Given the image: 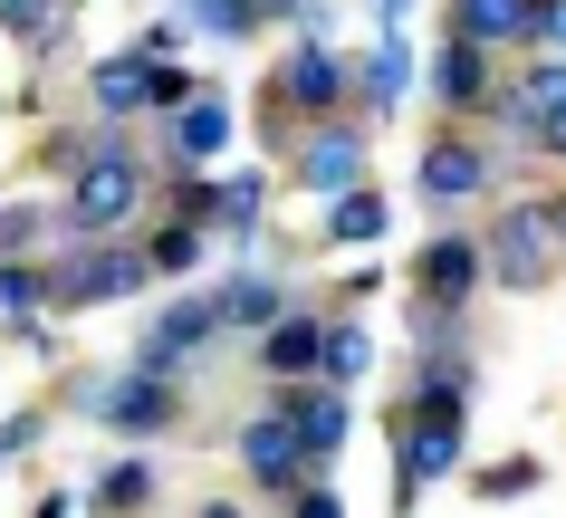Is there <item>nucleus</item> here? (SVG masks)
<instances>
[{
	"instance_id": "nucleus-6",
	"label": "nucleus",
	"mask_w": 566,
	"mask_h": 518,
	"mask_svg": "<svg viewBox=\"0 0 566 518\" xmlns=\"http://www.w3.org/2000/svg\"><path fill=\"white\" fill-rule=\"evenodd\" d=\"M87 413H96V423H116V432H164V423H174V394H164V374L135 366V374H116V384H96Z\"/></svg>"
},
{
	"instance_id": "nucleus-18",
	"label": "nucleus",
	"mask_w": 566,
	"mask_h": 518,
	"mask_svg": "<svg viewBox=\"0 0 566 518\" xmlns=\"http://www.w3.org/2000/svg\"><path fill=\"white\" fill-rule=\"evenodd\" d=\"M432 87H442L451 106H471V96L490 87V67H480V39H451L442 59H432Z\"/></svg>"
},
{
	"instance_id": "nucleus-10",
	"label": "nucleus",
	"mask_w": 566,
	"mask_h": 518,
	"mask_svg": "<svg viewBox=\"0 0 566 518\" xmlns=\"http://www.w3.org/2000/svg\"><path fill=\"white\" fill-rule=\"evenodd\" d=\"M451 30L480 39V49H500V39H537V0H461Z\"/></svg>"
},
{
	"instance_id": "nucleus-5",
	"label": "nucleus",
	"mask_w": 566,
	"mask_h": 518,
	"mask_svg": "<svg viewBox=\"0 0 566 518\" xmlns=\"http://www.w3.org/2000/svg\"><path fill=\"white\" fill-rule=\"evenodd\" d=\"M240 461H250V480L279 489V499H289V480H307V442H298V423H289L279 403H269L260 423L240 432Z\"/></svg>"
},
{
	"instance_id": "nucleus-22",
	"label": "nucleus",
	"mask_w": 566,
	"mask_h": 518,
	"mask_svg": "<svg viewBox=\"0 0 566 518\" xmlns=\"http://www.w3.org/2000/svg\"><path fill=\"white\" fill-rule=\"evenodd\" d=\"M403 77H413V59H403V39L385 30V49H375V67H365V96H375V106H394V96H403Z\"/></svg>"
},
{
	"instance_id": "nucleus-15",
	"label": "nucleus",
	"mask_w": 566,
	"mask_h": 518,
	"mask_svg": "<svg viewBox=\"0 0 566 518\" xmlns=\"http://www.w3.org/2000/svg\"><path fill=\"white\" fill-rule=\"evenodd\" d=\"M279 413H289V423H298L307 461H327L336 442H346V403H336V394H289V403H279Z\"/></svg>"
},
{
	"instance_id": "nucleus-4",
	"label": "nucleus",
	"mask_w": 566,
	"mask_h": 518,
	"mask_svg": "<svg viewBox=\"0 0 566 518\" xmlns=\"http://www.w3.org/2000/svg\"><path fill=\"white\" fill-rule=\"evenodd\" d=\"M269 96H279V135H289V116H336V96H346V67L317 49V30L279 59V77H269Z\"/></svg>"
},
{
	"instance_id": "nucleus-12",
	"label": "nucleus",
	"mask_w": 566,
	"mask_h": 518,
	"mask_svg": "<svg viewBox=\"0 0 566 518\" xmlns=\"http://www.w3.org/2000/svg\"><path fill=\"white\" fill-rule=\"evenodd\" d=\"M174 154H182V163H202V154H221V145H231V106H221V96H182V106H174Z\"/></svg>"
},
{
	"instance_id": "nucleus-20",
	"label": "nucleus",
	"mask_w": 566,
	"mask_h": 518,
	"mask_svg": "<svg viewBox=\"0 0 566 518\" xmlns=\"http://www.w3.org/2000/svg\"><path fill=\"white\" fill-rule=\"evenodd\" d=\"M202 221H221V231H250L260 221V173H231V183L211 192V212Z\"/></svg>"
},
{
	"instance_id": "nucleus-11",
	"label": "nucleus",
	"mask_w": 566,
	"mask_h": 518,
	"mask_svg": "<svg viewBox=\"0 0 566 518\" xmlns=\"http://www.w3.org/2000/svg\"><path fill=\"white\" fill-rule=\"evenodd\" d=\"M317 356H327V327H307V317H269V336H260V366L269 374H317Z\"/></svg>"
},
{
	"instance_id": "nucleus-9",
	"label": "nucleus",
	"mask_w": 566,
	"mask_h": 518,
	"mask_svg": "<svg viewBox=\"0 0 566 518\" xmlns=\"http://www.w3.org/2000/svg\"><path fill=\"white\" fill-rule=\"evenodd\" d=\"M480 183H490V163H480V154L461 145V135H451V145H432V154H422V202H471Z\"/></svg>"
},
{
	"instance_id": "nucleus-17",
	"label": "nucleus",
	"mask_w": 566,
	"mask_h": 518,
	"mask_svg": "<svg viewBox=\"0 0 566 518\" xmlns=\"http://www.w3.org/2000/svg\"><path fill=\"white\" fill-rule=\"evenodd\" d=\"M279 317V288L269 278H231L221 298H211V327H269Z\"/></svg>"
},
{
	"instance_id": "nucleus-27",
	"label": "nucleus",
	"mask_w": 566,
	"mask_h": 518,
	"mask_svg": "<svg viewBox=\"0 0 566 518\" xmlns=\"http://www.w3.org/2000/svg\"><path fill=\"white\" fill-rule=\"evenodd\" d=\"M537 39H557V49H566V0H537Z\"/></svg>"
},
{
	"instance_id": "nucleus-7",
	"label": "nucleus",
	"mask_w": 566,
	"mask_h": 518,
	"mask_svg": "<svg viewBox=\"0 0 566 518\" xmlns=\"http://www.w3.org/2000/svg\"><path fill=\"white\" fill-rule=\"evenodd\" d=\"M490 250H500L490 269H500L509 288H537V278H547V250H557V221H547V212H509Z\"/></svg>"
},
{
	"instance_id": "nucleus-25",
	"label": "nucleus",
	"mask_w": 566,
	"mask_h": 518,
	"mask_svg": "<svg viewBox=\"0 0 566 518\" xmlns=\"http://www.w3.org/2000/svg\"><path fill=\"white\" fill-rule=\"evenodd\" d=\"M537 489V461H500V471H480V499H528Z\"/></svg>"
},
{
	"instance_id": "nucleus-28",
	"label": "nucleus",
	"mask_w": 566,
	"mask_h": 518,
	"mask_svg": "<svg viewBox=\"0 0 566 518\" xmlns=\"http://www.w3.org/2000/svg\"><path fill=\"white\" fill-rule=\"evenodd\" d=\"M547 221H557V241H566V202H557V212H547Z\"/></svg>"
},
{
	"instance_id": "nucleus-16",
	"label": "nucleus",
	"mask_w": 566,
	"mask_h": 518,
	"mask_svg": "<svg viewBox=\"0 0 566 518\" xmlns=\"http://www.w3.org/2000/svg\"><path fill=\"white\" fill-rule=\"evenodd\" d=\"M0 30L20 39L30 59H49V49L67 39V20H59V0H0Z\"/></svg>"
},
{
	"instance_id": "nucleus-19",
	"label": "nucleus",
	"mask_w": 566,
	"mask_h": 518,
	"mask_svg": "<svg viewBox=\"0 0 566 518\" xmlns=\"http://www.w3.org/2000/svg\"><path fill=\"white\" fill-rule=\"evenodd\" d=\"M327 231H336V241H375V231H385V202L346 183V192H336V212H327Z\"/></svg>"
},
{
	"instance_id": "nucleus-1",
	"label": "nucleus",
	"mask_w": 566,
	"mask_h": 518,
	"mask_svg": "<svg viewBox=\"0 0 566 518\" xmlns=\"http://www.w3.org/2000/svg\"><path fill=\"white\" fill-rule=\"evenodd\" d=\"M461 384H442V374H422L413 413H403V461H394V480H403V499H422V489L442 480V471H461Z\"/></svg>"
},
{
	"instance_id": "nucleus-23",
	"label": "nucleus",
	"mask_w": 566,
	"mask_h": 518,
	"mask_svg": "<svg viewBox=\"0 0 566 518\" xmlns=\"http://www.w3.org/2000/svg\"><path fill=\"white\" fill-rule=\"evenodd\" d=\"M317 366H327V374H336V384H356V374H365V366H375V346H365V336H356V327H327V356H317Z\"/></svg>"
},
{
	"instance_id": "nucleus-24",
	"label": "nucleus",
	"mask_w": 566,
	"mask_h": 518,
	"mask_svg": "<svg viewBox=\"0 0 566 518\" xmlns=\"http://www.w3.org/2000/svg\"><path fill=\"white\" fill-rule=\"evenodd\" d=\"M192 260H202V221H174V231H154V269H192Z\"/></svg>"
},
{
	"instance_id": "nucleus-2",
	"label": "nucleus",
	"mask_w": 566,
	"mask_h": 518,
	"mask_svg": "<svg viewBox=\"0 0 566 518\" xmlns=\"http://www.w3.org/2000/svg\"><path fill=\"white\" fill-rule=\"evenodd\" d=\"M135 202H145L135 154H125V145H96V154H87V173H77V192L59 202V231H116Z\"/></svg>"
},
{
	"instance_id": "nucleus-8",
	"label": "nucleus",
	"mask_w": 566,
	"mask_h": 518,
	"mask_svg": "<svg viewBox=\"0 0 566 518\" xmlns=\"http://www.w3.org/2000/svg\"><path fill=\"white\" fill-rule=\"evenodd\" d=\"M422 298H432V307H442V317H451V307H461V298H471V278H480V250L471 241H432V250H422Z\"/></svg>"
},
{
	"instance_id": "nucleus-14",
	"label": "nucleus",
	"mask_w": 566,
	"mask_h": 518,
	"mask_svg": "<svg viewBox=\"0 0 566 518\" xmlns=\"http://www.w3.org/2000/svg\"><path fill=\"white\" fill-rule=\"evenodd\" d=\"M96 116H106V125L154 116V96H145V59H106V67H96Z\"/></svg>"
},
{
	"instance_id": "nucleus-3",
	"label": "nucleus",
	"mask_w": 566,
	"mask_h": 518,
	"mask_svg": "<svg viewBox=\"0 0 566 518\" xmlns=\"http://www.w3.org/2000/svg\"><path fill=\"white\" fill-rule=\"evenodd\" d=\"M154 278V260L135 250H77V260H49V307H106V298H135Z\"/></svg>"
},
{
	"instance_id": "nucleus-21",
	"label": "nucleus",
	"mask_w": 566,
	"mask_h": 518,
	"mask_svg": "<svg viewBox=\"0 0 566 518\" xmlns=\"http://www.w3.org/2000/svg\"><path fill=\"white\" fill-rule=\"evenodd\" d=\"M145 499H154V471H145V461H116V471L96 480V509H145Z\"/></svg>"
},
{
	"instance_id": "nucleus-13",
	"label": "nucleus",
	"mask_w": 566,
	"mask_h": 518,
	"mask_svg": "<svg viewBox=\"0 0 566 518\" xmlns=\"http://www.w3.org/2000/svg\"><path fill=\"white\" fill-rule=\"evenodd\" d=\"M356 173H365V145H356V135H317V145L298 154V183L307 192H346Z\"/></svg>"
},
{
	"instance_id": "nucleus-26",
	"label": "nucleus",
	"mask_w": 566,
	"mask_h": 518,
	"mask_svg": "<svg viewBox=\"0 0 566 518\" xmlns=\"http://www.w3.org/2000/svg\"><path fill=\"white\" fill-rule=\"evenodd\" d=\"M39 442V413H10V423H0V461H20Z\"/></svg>"
}]
</instances>
